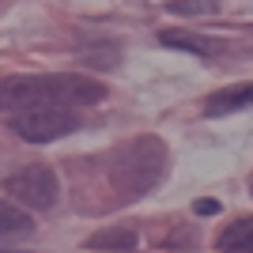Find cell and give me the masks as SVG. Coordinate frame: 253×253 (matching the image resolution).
<instances>
[{"instance_id":"2","label":"cell","mask_w":253,"mask_h":253,"mask_svg":"<svg viewBox=\"0 0 253 253\" xmlns=\"http://www.w3.org/2000/svg\"><path fill=\"white\" fill-rule=\"evenodd\" d=\"M167 170V148L155 136L128 140L110 155V185L121 201H136L148 189H155V181Z\"/></svg>"},{"instance_id":"3","label":"cell","mask_w":253,"mask_h":253,"mask_svg":"<svg viewBox=\"0 0 253 253\" xmlns=\"http://www.w3.org/2000/svg\"><path fill=\"white\" fill-rule=\"evenodd\" d=\"M11 128L23 140H31V144H49V140H61L68 132H76L80 117H76L72 106H42V110H19V114H11Z\"/></svg>"},{"instance_id":"9","label":"cell","mask_w":253,"mask_h":253,"mask_svg":"<svg viewBox=\"0 0 253 253\" xmlns=\"http://www.w3.org/2000/svg\"><path fill=\"white\" fill-rule=\"evenodd\" d=\"M167 45H178V49H193V53H211L215 45L204 42V38H185V34H163Z\"/></svg>"},{"instance_id":"5","label":"cell","mask_w":253,"mask_h":253,"mask_svg":"<svg viewBox=\"0 0 253 253\" xmlns=\"http://www.w3.org/2000/svg\"><path fill=\"white\" fill-rule=\"evenodd\" d=\"M253 106V84H242V87H227L219 95H211L204 102V114L208 117H223V114H234V110H246Z\"/></svg>"},{"instance_id":"6","label":"cell","mask_w":253,"mask_h":253,"mask_svg":"<svg viewBox=\"0 0 253 253\" xmlns=\"http://www.w3.org/2000/svg\"><path fill=\"white\" fill-rule=\"evenodd\" d=\"M34 234V219L15 204L0 201V242H15V238H27Z\"/></svg>"},{"instance_id":"1","label":"cell","mask_w":253,"mask_h":253,"mask_svg":"<svg viewBox=\"0 0 253 253\" xmlns=\"http://www.w3.org/2000/svg\"><path fill=\"white\" fill-rule=\"evenodd\" d=\"M106 98V87L84 76L53 72V76H11L0 84V110H42V106H95Z\"/></svg>"},{"instance_id":"8","label":"cell","mask_w":253,"mask_h":253,"mask_svg":"<svg viewBox=\"0 0 253 253\" xmlns=\"http://www.w3.org/2000/svg\"><path fill=\"white\" fill-rule=\"evenodd\" d=\"M87 250H136V242L128 231H102L87 242Z\"/></svg>"},{"instance_id":"12","label":"cell","mask_w":253,"mask_h":253,"mask_svg":"<svg viewBox=\"0 0 253 253\" xmlns=\"http://www.w3.org/2000/svg\"><path fill=\"white\" fill-rule=\"evenodd\" d=\"M250 189H253V185H250Z\"/></svg>"},{"instance_id":"11","label":"cell","mask_w":253,"mask_h":253,"mask_svg":"<svg viewBox=\"0 0 253 253\" xmlns=\"http://www.w3.org/2000/svg\"><path fill=\"white\" fill-rule=\"evenodd\" d=\"M219 211V201H197V215H215Z\"/></svg>"},{"instance_id":"4","label":"cell","mask_w":253,"mask_h":253,"mask_svg":"<svg viewBox=\"0 0 253 253\" xmlns=\"http://www.w3.org/2000/svg\"><path fill=\"white\" fill-rule=\"evenodd\" d=\"M4 189L23 204V208H34V211H49L61 197V185H57V174L42 163H27L19 167L15 174L4 178Z\"/></svg>"},{"instance_id":"7","label":"cell","mask_w":253,"mask_h":253,"mask_svg":"<svg viewBox=\"0 0 253 253\" xmlns=\"http://www.w3.org/2000/svg\"><path fill=\"white\" fill-rule=\"evenodd\" d=\"M215 250H223V253H246V250H253V215L234 219L231 227L215 238Z\"/></svg>"},{"instance_id":"10","label":"cell","mask_w":253,"mask_h":253,"mask_svg":"<svg viewBox=\"0 0 253 253\" xmlns=\"http://www.w3.org/2000/svg\"><path fill=\"white\" fill-rule=\"evenodd\" d=\"M170 11H178V15H193V11H215L211 0H174Z\"/></svg>"}]
</instances>
